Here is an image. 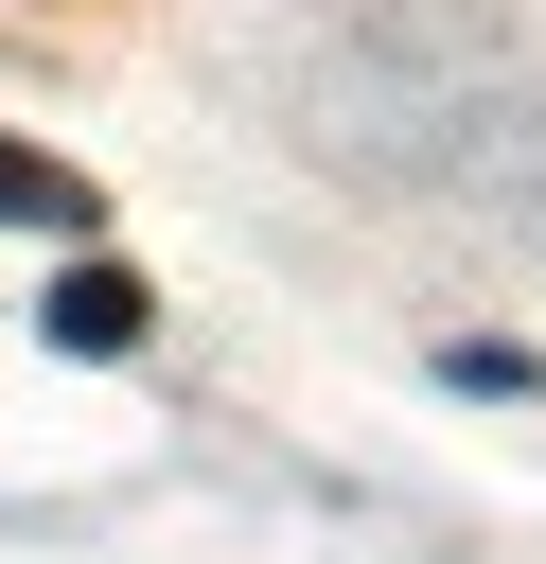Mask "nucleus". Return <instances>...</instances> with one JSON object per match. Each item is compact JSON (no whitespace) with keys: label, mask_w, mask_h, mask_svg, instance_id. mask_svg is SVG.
I'll use <instances>...</instances> for the list:
<instances>
[{"label":"nucleus","mask_w":546,"mask_h":564,"mask_svg":"<svg viewBox=\"0 0 546 564\" xmlns=\"http://www.w3.org/2000/svg\"><path fill=\"white\" fill-rule=\"evenodd\" d=\"M53 335L70 352H141V264H70L53 282Z\"/></svg>","instance_id":"1"},{"label":"nucleus","mask_w":546,"mask_h":564,"mask_svg":"<svg viewBox=\"0 0 546 564\" xmlns=\"http://www.w3.org/2000/svg\"><path fill=\"white\" fill-rule=\"evenodd\" d=\"M0 229H88V176L35 159V141H0Z\"/></svg>","instance_id":"2"}]
</instances>
